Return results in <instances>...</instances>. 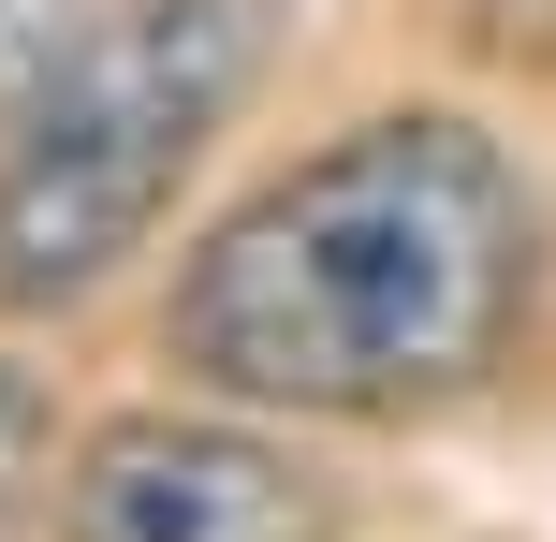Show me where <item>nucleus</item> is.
Here are the masks:
<instances>
[{
    "label": "nucleus",
    "instance_id": "1",
    "mask_svg": "<svg viewBox=\"0 0 556 542\" xmlns=\"http://www.w3.org/2000/svg\"><path fill=\"white\" fill-rule=\"evenodd\" d=\"M542 279L528 176L469 117H366L250 191L176 279V367L250 411L410 426L498 381Z\"/></svg>",
    "mask_w": 556,
    "mask_h": 542
},
{
    "label": "nucleus",
    "instance_id": "2",
    "mask_svg": "<svg viewBox=\"0 0 556 542\" xmlns=\"http://www.w3.org/2000/svg\"><path fill=\"white\" fill-rule=\"evenodd\" d=\"M264 45L278 0H117L74 59H45L0 147V308H74L88 279H117V250H147Z\"/></svg>",
    "mask_w": 556,
    "mask_h": 542
},
{
    "label": "nucleus",
    "instance_id": "3",
    "mask_svg": "<svg viewBox=\"0 0 556 542\" xmlns=\"http://www.w3.org/2000/svg\"><path fill=\"white\" fill-rule=\"evenodd\" d=\"M74 542H323L337 499L307 484L278 440L250 426H191V411H132L74 455V499H59Z\"/></svg>",
    "mask_w": 556,
    "mask_h": 542
},
{
    "label": "nucleus",
    "instance_id": "4",
    "mask_svg": "<svg viewBox=\"0 0 556 542\" xmlns=\"http://www.w3.org/2000/svg\"><path fill=\"white\" fill-rule=\"evenodd\" d=\"M103 15H117V0H0V88H29L45 59H74Z\"/></svg>",
    "mask_w": 556,
    "mask_h": 542
},
{
    "label": "nucleus",
    "instance_id": "5",
    "mask_svg": "<svg viewBox=\"0 0 556 542\" xmlns=\"http://www.w3.org/2000/svg\"><path fill=\"white\" fill-rule=\"evenodd\" d=\"M29 469H45V396H29V367H0V528H15Z\"/></svg>",
    "mask_w": 556,
    "mask_h": 542
},
{
    "label": "nucleus",
    "instance_id": "6",
    "mask_svg": "<svg viewBox=\"0 0 556 542\" xmlns=\"http://www.w3.org/2000/svg\"><path fill=\"white\" fill-rule=\"evenodd\" d=\"M469 29L498 59H556V0H469Z\"/></svg>",
    "mask_w": 556,
    "mask_h": 542
}]
</instances>
